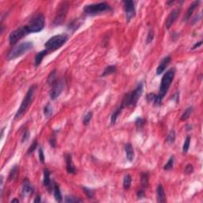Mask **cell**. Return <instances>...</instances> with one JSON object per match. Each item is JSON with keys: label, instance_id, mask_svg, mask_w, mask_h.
I'll use <instances>...</instances> for the list:
<instances>
[{"label": "cell", "instance_id": "6da1fadb", "mask_svg": "<svg viewBox=\"0 0 203 203\" xmlns=\"http://www.w3.org/2000/svg\"><path fill=\"white\" fill-rule=\"evenodd\" d=\"M175 69H170L168 70L166 73L164 75L162 80H161V82H160V87H159V94H156V99L155 102V105H160L161 102H162L163 98H164L166 94L168 93L169 87L171 86V82L174 80V76H175Z\"/></svg>", "mask_w": 203, "mask_h": 203}, {"label": "cell", "instance_id": "7a4b0ae2", "mask_svg": "<svg viewBox=\"0 0 203 203\" xmlns=\"http://www.w3.org/2000/svg\"><path fill=\"white\" fill-rule=\"evenodd\" d=\"M36 89H37V86L33 85L31 86L30 87V89L28 90V91H27L26 96L24 97L23 100L21 102V106H19V109H18V111H17L16 114H15V119H18V118H21V117L28 110L29 107H30V105L32 104L33 101L34 99Z\"/></svg>", "mask_w": 203, "mask_h": 203}, {"label": "cell", "instance_id": "3957f363", "mask_svg": "<svg viewBox=\"0 0 203 203\" xmlns=\"http://www.w3.org/2000/svg\"><path fill=\"white\" fill-rule=\"evenodd\" d=\"M33 46V42H30V41H25V42L18 44L15 48H13V49H11V51L10 52L7 56V59L9 60L17 59L26 53L29 52L32 48Z\"/></svg>", "mask_w": 203, "mask_h": 203}, {"label": "cell", "instance_id": "277c9868", "mask_svg": "<svg viewBox=\"0 0 203 203\" xmlns=\"http://www.w3.org/2000/svg\"><path fill=\"white\" fill-rule=\"evenodd\" d=\"M68 37L67 34H58V35L53 36L51 38L48 40L44 46L47 51H54L58 49L63 46L68 41Z\"/></svg>", "mask_w": 203, "mask_h": 203}, {"label": "cell", "instance_id": "5b68a950", "mask_svg": "<svg viewBox=\"0 0 203 203\" xmlns=\"http://www.w3.org/2000/svg\"><path fill=\"white\" fill-rule=\"evenodd\" d=\"M109 10H110V6L109 4H107L106 3H99L87 5L84 6L83 11L88 15H96Z\"/></svg>", "mask_w": 203, "mask_h": 203}, {"label": "cell", "instance_id": "8992f818", "mask_svg": "<svg viewBox=\"0 0 203 203\" xmlns=\"http://www.w3.org/2000/svg\"><path fill=\"white\" fill-rule=\"evenodd\" d=\"M26 26L30 33L41 32L44 27V16L41 14L36 15L30 21Z\"/></svg>", "mask_w": 203, "mask_h": 203}, {"label": "cell", "instance_id": "52a82bcc", "mask_svg": "<svg viewBox=\"0 0 203 203\" xmlns=\"http://www.w3.org/2000/svg\"><path fill=\"white\" fill-rule=\"evenodd\" d=\"M30 32L27 29V26H21L20 28L16 29L14 31H12L10 33V34L9 36V42L10 44L13 45V44H16L19 40L22 38L23 37L26 36L27 34H29Z\"/></svg>", "mask_w": 203, "mask_h": 203}, {"label": "cell", "instance_id": "ba28073f", "mask_svg": "<svg viewBox=\"0 0 203 203\" xmlns=\"http://www.w3.org/2000/svg\"><path fill=\"white\" fill-rule=\"evenodd\" d=\"M64 84L65 82L63 80H56V82L53 83V85H52V89H51L50 93H49L51 99L54 100V99H56V98L59 97L60 94H61L62 91H64Z\"/></svg>", "mask_w": 203, "mask_h": 203}, {"label": "cell", "instance_id": "9c48e42d", "mask_svg": "<svg viewBox=\"0 0 203 203\" xmlns=\"http://www.w3.org/2000/svg\"><path fill=\"white\" fill-rule=\"evenodd\" d=\"M60 7L59 10H57V14L55 19H54V22L53 24L55 26H58L60 24H61L64 20L65 17L67 15V12H68V5L66 3H62L60 5Z\"/></svg>", "mask_w": 203, "mask_h": 203}, {"label": "cell", "instance_id": "30bf717a", "mask_svg": "<svg viewBox=\"0 0 203 203\" xmlns=\"http://www.w3.org/2000/svg\"><path fill=\"white\" fill-rule=\"evenodd\" d=\"M124 9L125 12V16H126L127 21H130L135 16L136 10H135V3L132 1L127 0L124 1Z\"/></svg>", "mask_w": 203, "mask_h": 203}, {"label": "cell", "instance_id": "8fae6325", "mask_svg": "<svg viewBox=\"0 0 203 203\" xmlns=\"http://www.w3.org/2000/svg\"><path fill=\"white\" fill-rule=\"evenodd\" d=\"M143 83L141 82L139 83L137 87H136V89L133 91L130 92V98H131V106H136V104L138 102V99L141 96L142 93H143Z\"/></svg>", "mask_w": 203, "mask_h": 203}, {"label": "cell", "instance_id": "7c38bea8", "mask_svg": "<svg viewBox=\"0 0 203 203\" xmlns=\"http://www.w3.org/2000/svg\"><path fill=\"white\" fill-rule=\"evenodd\" d=\"M54 182L52 181L50 179V171H48V169L45 168L44 169V178H43V184L47 188L48 192L53 191L54 188Z\"/></svg>", "mask_w": 203, "mask_h": 203}, {"label": "cell", "instance_id": "4fadbf2b", "mask_svg": "<svg viewBox=\"0 0 203 203\" xmlns=\"http://www.w3.org/2000/svg\"><path fill=\"white\" fill-rule=\"evenodd\" d=\"M180 15V9H175L174 10L171 12V14L168 15V18L166 20V28L167 29H170L171 26L173 25V23L176 21V19L179 18V16Z\"/></svg>", "mask_w": 203, "mask_h": 203}, {"label": "cell", "instance_id": "5bb4252c", "mask_svg": "<svg viewBox=\"0 0 203 203\" xmlns=\"http://www.w3.org/2000/svg\"><path fill=\"white\" fill-rule=\"evenodd\" d=\"M171 56H165L164 58L160 61L159 66L157 67V69H156V75H160V74H162L163 72L164 71L165 69L168 68L169 64L171 63Z\"/></svg>", "mask_w": 203, "mask_h": 203}, {"label": "cell", "instance_id": "9a60e30c", "mask_svg": "<svg viewBox=\"0 0 203 203\" xmlns=\"http://www.w3.org/2000/svg\"><path fill=\"white\" fill-rule=\"evenodd\" d=\"M65 161H66V168L67 171L69 174H76V168L74 166L73 161H72V157L71 154H66L65 155Z\"/></svg>", "mask_w": 203, "mask_h": 203}, {"label": "cell", "instance_id": "2e32d148", "mask_svg": "<svg viewBox=\"0 0 203 203\" xmlns=\"http://www.w3.org/2000/svg\"><path fill=\"white\" fill-rule=\"evenodd\" d=\"M33 193V187L30 183V181L28 179H25V182L22 186V190H21V194L23 197L29 196L30 194Z\"/></svg>", "mask_w": 203, "mask_h": 203}, {"label": "cell", "instance_id": "e0dca14e", "mask_svg": "<svg viewBox=\"0 0 203 203\" xmlns=\"http://www.w3.org/2000/svg\"><path fill=\"white\" fill-rule=\"evenodd\" d=\"M200 3V2L199 1H194V3H192L191 4V6H189L188 10H186V13L185 16H184V18H183V21H188L190 18H191V15H193V13H194V10L197 8V6H198V4Z\"/></svg>", "mask_w": 203, "mask_h": 203}, {"label": "cell", "instance_id": "ac0fdd59", "mask_svg": "<svg viewBox=\"0 0 203 203\" xmlns=\"http://www.w3.org/2000/svg\"><path fill=\"white\" fill-rule=\"evenodd\" d=\"M125 156L128 161L132 162L134 159V151L132 148V146L131 144H126L125 146Z\"/></svg>", "mask_w": 203, "mask_h": 203}, {"label": "cell", "instance_id": "d6986e66", "mask_svg": "<svg viewBox=\"0 0 203 203\" xmlns=\"http://www.w3.org/2000/svg\"><path fill=\"white\" fill-rule=\"evenodd\" d=\"M156 196H157V202H166V195H165L164 190L162 185H159L156 189Z\"/></svg>", "mask_w": 203, "mask_h": 203}, {"label": "cell", "instance_id": "ffe728a7", "mask_svg": "<svg viewBox=\"0 0 203 203\" xmlns=\"http://www.w3.org/2000/svg\"><path fill=\"white\" fill-rule=\"evenodd\" d=\"M53 194H54V197L55 200L57 202H62L63 201V197H62L61 192L60 190V186L57 183H54V188H53Z\"/></svg>", "mask_w": 203, "mask_h": 203}, {"label": "cell", "instance_id": "44dd1931", "mask_svg": "<svg viewBox=\"0 0 203 203\" xmlns=\"http://www.w3.org/2000/svg\"><path fill=\"white\" fill-rule=\"evenodd\" d=\"M48 53V51L46 50V49H44V50H42L41 51L40 53H38L37 55L35 56V66H39V65L41 64V63L42 62V60H43V59H44V57L46 55H47Z\"/></svg>", "mask_w": 203, "mask_h": 203}, {"label": "cell", "instance_id": "7402d4cb", "mask_svg": "<svg viewBox=\"0 0 203 203\" xmlns=\"http://www.w3.org/2000/svg\"><path fill=\"white\" fill-rule=\"evenodd\" d=\"M116 70H117V67L115 65H109V66H108V67H106L105 68L103 73L102 74V76L105 77L107 76H109V75H111L114 72H115Z\"/></svg>", "mask_w": 203, "mask_h": 203}, {"label": "cell", "instance_id": "603a6c76", "mask_svg": "<svg viewBox=\"0 0 203 203\" xmlns=\"http://www.w3.org/2000/svg\"><path fill=\"white\" fill-rule=\"evenodd\" d=\"M193 109H194L193 106L188 107V108L184 111V113H183V114H182L181 118H180V120H181V121H186V119H188V118L191 117V115Z\"/></svg>", "mask_w": 203, "mask_h": 203}, {"label": "cell", "instance_id": "cb8c5ba5", "mask_svg": "<svg viewBox=\"0 0 203 203\" xmlns=\"http://www.w3.org/2000/svg\"><path fill=\"white\" fill-rule=\"evenodd\" d=\"M132 183V178L130 175H127L124 177L123 179V187L125 190H129Z\"/></svg>", "mask_w": 203, "mask_h": 203}, {"label": "cell", "instance_id": "d4e9b609", "mask_svg": "<svg viewBox=\"0 0 203 203\" xmlns=\"http://www.w3.org/2000/svg\"><path fill=\"white\" fill-rule=\"evenodd\" d=\"M141 183L143 188H146L148 186V173H142L141 178Z\"/></svg>", "mask_w": 203, "mask_h": 203}, {"label": "cell", "instance_id": "484cf974", "mask_svg": "<svg viewBox=\"0 0 203 203\" xmlns=\"http://www.w3.org/2000/svg\"><path fill=\"white\" fill-rule=\"evenodd\" d=\"M124 108L122 107L121 106H120L119 107H118V109H116L114 113H113V114H112L111 116V124L112 125H114V124H115V122H116V121H117V118H118V115L120 114V113L121 112V110L123 109Z\"/></svg>", "mask_w": 203, "mask_h": 203}, {"label": "cell", "instance_id": "4316f807", "mask_svg": "<svg viewBox=\"0 0 203 203\" xmlns=\"http://www.w3.org/2000/svg\"><path fill=\"white\" fill-rule=\"evenodd\" d=\"M56 81V70H53L52 72H51L48 76V80H47V82L48 84L49 85H53L54 82Z\"/></svg>", "mask_w": 203, "mask_h": 203}, {"label": "cell", "instance_id": "83f0119b", "mask_svg": "<svg viewBox=\"0 0 203 203\" xmlns=\"http://www.w3.org/2000/svg\"><path fill=\"white\" fill-rule=\"evenodd\" d=\"M64 202L68 203L82 202V200H81L80 198H78V197H75V196H72V195H67V196H65Z\"/></svg>", "mask_w": 203, "mask_h": 203}, {"label": "cell", "instance_id": "f1b7e54d", "mask_svg": "<svg viewBox=\"0 0 203 203\" xmlns=\"http://www.w3.org/2000/svg\"><path fill=\"white\" fill-rule=\"evenodd\" d=\"M175 140V132L174 130H171V132L168 133V136L166 138V142L169 144H173Z\"/></svg>", "mask_w": 203, "mask_h": 203}, {"label": "cell", "instance_id": "f546056e", "mask_svg": "<svg viewBox=\"0 0 203 203\" xmlns=\"http://www.w3.org/2000/svg\"><path fill=\"white\" fill-rule=\"evenodd\" d=\"M191 136H186V138L183 146V153H186L188 152L189 148H190V144H191Z\"/></svg>", "mask_w": 203, "mask_h": 203}, {"label": "cell", "instance_id": "4dcf8cb0", "mask_svg": "<svg viewBox=\"0 0 203 203\" xmlns=\"http://www.w3.org/2000/svg\"><path fill=\"white\" fill-rule=\"evenodd\" d=\"M44 114L46 118H49L53 114V108L50 104H47L44 107Z\"/></svg>", "mask_w": 203, "mask_h": 203}, {"label": "cell", "instance_id": "1f68e13d", "mask_svg": "<svg viewBox=\"0 0 203 203\" xmlns=\"http://www.w3.org/2000/svg\"><path fill=\"white\" fill-rule=\"evenodd\" d=\"M174 161H175V157L172 156L171 158L169 159V160L168 161V163L165 164L164 167V169L165 171H169V170H171V168H173Z\"/></svg>", "mask_w": 203, "mask_h": 203}, {"label": "cell", "instance_id": "d6a6232c", "mask_svg": "<svg viewBox=\"0 0 203 203\" xmlns=\"http://www.w3.org/2000/svg\"><path fill=\"white\" fill-rule=\"evenodd\" d=\"M18 166H15V167L11 169L10 172L9 179L10 180L15 179V178H16V176H17V175H18Z\"/></svg>", "mask_w": 203, "mask_h": 203}, {"label": "cell", "instance_id": "836d02e7", "mask_svg": "<svg viewBox=\"0 0 203 203\" xmlns=\"http://www.w3.org/2000/svg\"><path fill=\"white\" fill-rule=\"evenodd\" d=\"M82 190H83V192L84 194L87 195V197L88 198H93L94 195V192L93 190L90 188H87V187H82Z\"/></svg>", "mask_w": 203, "mask_h": 203}, {"label": "cell", "instance_id": "e575fe53", "mask_svg": "<svg viewBox=\"0 0 203 203\" xmlns=\"http://www.w3.org/2000/svg\"><path fill=\"white\" fill-rule=\"evenodd\" d=\"M92 117H93V112H88V113L84 116V118H83V124H84L85 125H87L90 123Z\"/></svg>", "mask_w": 203, "mask_h": 203}, {"label": "cell", "instance_id": "d590c367", "mask_svg": "<svg viewBox=\"0 0 203 203\" xmlns=\"http://www.w3.org/2000/svg\"><path fill=\"white\" fill-rule=\"evenodd\" d=\"M37 145H38V144H37V140H35V141L31 144L30 147L29 148V149H28V151H27V155H30V154H32V153L36 150V148H37Z\"/></svg>", "mask_w": 203, "mask_h": 203}, {"label": "cell", "instance_id": "8d00e7d4", "mask_svg": "<svg viewBox=\"0 0 203 203\" xmlns=\"http://www.w3.org/2000/svg\"><path fill=\"white\" fill-rule=\"evenodd\" d=\"M146 98H147L148 102H149V103H155V102H156V94H153V93L148 94L147 96H146Z\"/></svg>", "mask_w": 203, "mask_h": 203}, {"label": "cell", "instance_id": "74e56055", "mask_svg": "<svg viewBox=\"0 0 203 203\" xmlns=\"http://www.w3.org/2000/svg\"><path fill=\"white\" fill-rule=\"evenodd\" d=\"M153 38H154V32H153L152 29H151V30L148 31V34L146 43H147V44L151 43V42L153 41Z\"/></svg>", "mask_w": 203, "mask_h": 203}, {"label": "cell", "instance_id": "f35d334b", "mask_svg": "<svg viewBox=\"0 0 203 203\" xmlns=\"http://www.w3.org/2000/svg\"><path fill=\"white\" fill-rule=\"evenodd\" d=\"M38 155H39V159H40V161H41V164H44V161H45V157H44V152H43V149L42 148H40L38 151Z\"/></svg>", "mask_w": 203, "mask_h": 203}, {"label": "cell", "instance_id": "ab89813d", "mask_svg": "<svg viewBox=\"0 0 203 203\" xmlns=\"http://www.w3.org/2000/svg\"><path fill=\"white\" fill-rule=\"evenodd\" d=\"M194 171V167L192 166V164H187L186 166L185 169H184V173L186 175H190V174L193 173Z\"/></svg>", "mask_w": 203, "mask_h": 203}, {"label": "cell", "instance_id": "60d3db41", "mask_svg": "<svg viewBox=\"0 0 203 203\" xmlns=\"http://www.w3.org/2000/svg\"><path fill=\"white\" fill-rule=\"evenodd\" d=\"M49 144L52 147L55 148L56 145V136L55 134H53L51 136L50 139H49Z\"/></svg>", "mask_w": 203, "mask_h": 203}, {"label": "cell", "instance_id": "b9f144b4", "mask_svg": "<svg viewBox=\"0 0 203 203\" xmlns=\"http://www.w3.org/2000/svg\"><path fill=\"white\" fill-rule=\"evenodd\" d=\"M144 119H142V118H137V119L136 120V125L137 127H142L144 125Z\"/></svg>", "mask_w": 203, "mask_h": 203}, {"label": "cell", "instance_id": "7bdbcfd3", "mask_svg": "<svg viewBox=\"0 0 203 203\" xmlns=\"http://www.w3.org/2000/svg\"><path fill=\"white\" fill-rule=\"evenodd\" d=\"M29 137H30V132H29V131H26V132L23 133V136H22V138H21V142L23 143V142L26 141H28V139H29Z\"/></svg>", "mask_w": 203, "mask_h": 203}, {"label": "cell", "instance_id": "ee69618b", "mask_svg": "<svg viewBox=\"0 0 203 203\" xmlns=\"http://www.w3.org/2000/svg\"><path fill=\"white\" fill-rule=\"evenodd\" d=\"M136 195H137V197L139 199H141V198H144V196H145V193H144V191L143 190H139L137 193H136Z\"/></svg>", "mask_w": 203, "mask_h": 203}, {"label": "cell", "instance_id": "f6af8a7d", "mask_svg": "<svg viewBox=\"0 0 203 203\" xmlns=\"http://www.w3.org/2000/svg\"><path fill=\"white\" fill-rule=\"evenodd\" d=\"M172 100H175V102L176 103H179V92H177L175 94H173L172 96Z\"/></svg>", "mask_w": 203, "mask_h": 203}, {"label": "cell", "instance_id": "bcb514c9", "mask_svg": "<svg viewBox=\"0 0 203 203\" xmlns=\"http://www.w3.org/2000/svg\"><path fill=\"white\" fill-rule=\"evenodd\" d=\"M202 41H199V42H197V43H196V44H194V46H193V48H192V49H195L196 48L199 47V46H201V45H202Z\"/></svg>", "mask_w": 203, "mask_h": 203}, {"label": "cell", "instance_id": "7dc6e473", "mask_svg": "<svg viewBox=\"0 0 203 203\" xmlns=\"http://www.w3.org/2000/svg\"><path fill=\"white\" fill-rule=\"evenodd\" d=\"M33 202H41V197H40V195H37Z\"/></svg>", "mask_w": 203, "mask_h": 203}, {"label": "cell", "instance_id": "c3c4849f", "mask_svg": "<svg viewBox=\"0 0 203 203\" xmlns=\"http://www.w3.org/2000/svg\"><path fill=\"white\" fill-rule=\"evenodd\" d=\"M11 202H18L19 201H18V199H13V200H12Z\"/></svg>", "mask_w": 203, "mask_h": 203}]
</instances>
